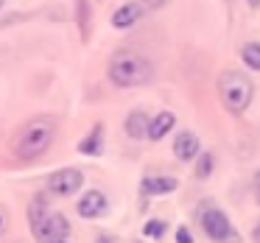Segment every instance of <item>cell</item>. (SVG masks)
I'll list each match as a JSON object with an SVG mask.
<instances>
[{"label": "cell", "instance_id": "7402d4cb", "mask_svg": "<svg viewBox=\"0 0 260 243\" xmlns=\"http://www.w3.org/2000/svg\"><path fill=\"white\" fill-rule=\"evenodd\" d=\"M146 3H151V6H159V3H165V0H146Z\"/></svg>", "mask_w": 260, "mask_h": 243}, {"label": "cell", "instance_id": "5bb4252c", "mask_svg": "<svg viewBox=\"0 0 260 243\" xmlns=\"http://www.w3.org/2000/svg\"><path fill=\"white\" fill-rule=\"evenodd\" d=\"M241 59L246 62L249 70L260 73V42H246V45L241 48Z\"/></svg>", "mask_w": 260, "mask_h": 243}, {"label": "cell", "instance_id": "2e32d148", "mask_svg": "<svg viewBox=\"0 0 260 243\" xmlns=\"http://www.w3.org/2000/svg\"><path fill=\"white\" fill-rule=\"evenodd\" d=\"M213 168H215V157H213V154H199V157H196V179H207V176L210 173H213Z\"/></svg>", "mask_w": 260, "mask_h": 243}, {"label": "cell", "instance_id": "e0dca14e", "mask_svg": "<svg viewBox=\"0 0 260 243\" xmlns=\"http://www.w3.org/2000/svg\"><path fill=\"white\" fill-rule=\"evenodd\" d=\"M176 243H196L187 226H179V229H176Z\"/></svg>", "mask_w": 260, "mask_h": 243}, {"label": "cell", "instance_id": "9a60e30c", "mask_svg": "<svg viewBox=\"0 0 260 243\" xmlns=\"http://www.w3.org/2000/svg\"><path fill=\"white\" fill-rule=\"evenodd\" d=\"M165 232H168V221H162V218H151V221H146V226H143V235L151 237V240H162Z\"/></svg>", "mask_w": 260, "mask_h": 243}, {"label": "cell", "instance_id": "cb8c5ba5", "mask_svg": "<svg viewBox=\"0 0 260 243\" xmlns=\"http://www.w3.org/2000/svg\"><path fill=\"white\" fill-rule=\"evenodd\" d=\"M51 243H68V240H51Z\"/></svg>", "mask_w": 260, "mask_h": 243}, {"label": "cell", "instance_id": "603a6c76", "mask_svg": "<svg viewBox=\"0 0 260 243\" xmlns=\"http://www.w3.org/2000/svg\"><path fill=\"white\" fill-rule=\"evenodd\" d=\"M249 3H252V6H260V0H249Z\"/></svg>", "mask_w": 260, "mask_h": 243}, {"label": "cell", "instance_id": "4fadbf2b", "mask_svg": "<svg viewBox=\"0 0 260 243\" xmlns=\"http://www.w3.org/2000/svg\"><path fill=\"white\" fill-rule=\"evenodd\" d=\"M123 129L132 140H143V137H146V129H148V115L143 112V109H132V112L126 115Z\"/></svg>", "mask_w": 260, "mask_h": 243}, {"label": "cell", "instance_id": "ba28073f", "mask_svg": "<svg viewBox=\"0 0 260 243\" xmlns=\"http://www.w3.org/2000/svg\"><path fill=\"white\" fill-rule=\"evenodd\" d=\"M174 154H176V159H182V162L196 159L199 154H202V140H199L196 131H190V129L179 131V134L174 137Z\"/></svg>", "mask_w": 260, "mask_h": 243}, {"label": "cell", "instance_id": "44dd1931", "mask_svg": "<svg viewBox=\"0 0 260 243\" xmlns=\"http://www.w3.org/2000/svg\"><path fill=\"white\" fill-rule=\"evenodd\" d=\"M98 243H112V237H109V235H101V240H98Z\"/></svg>", "mask_w": 260, "mask_h": 243}, {"label": "cell", "instance_id": "52a82bcc", "mask_svg": "<svg viewBox=\"0 0 260 243\" xmlns=\"http://www.w3.org/2000/svg\"><path fill=\"white\" fill-rule=\"evenodd\" d=\"M109 201L107 196H104L101 190H87L84 196L79 198V204H76V213H79V218H101L104 213H107Z\"/></svg>", "mask_w": 260, "mask_h": 243}, {"label": "cell", "instance_id": "7a4b0ae2", "mask_svg": "<svg viewBox=\"0 0 260 243\" xmlns=\"http://www.w3.org/2000/svg\"><path fill=\"white\" fill-rule=\"evenodd\" d=\"M218 98H221V103H224L226 112H232V115L246 112L249 103H252V98H254L252 79H246L241 70H226V73H221Z\"/></svg>", "mask_w": 260, "mask_h": 243}, {"label": "cell", "instance_id": "30bf717a", "mask_svg": "<svg viewBox=\"0 0 260 243\" xmlns=\"http://www.w3.org/2000/svg\"><path fill=\"white\" fill-rule=\"evenodd\" d=\"M176 187H179V182L174 176H146L140 182V193H146V196H168Z\"/></svg>", "mask_w": 260, "mask_h": 243}, {"label": "cell", "instance_id": "6da1fadb", "mask_svg": "<svg viewBox=\"0 0 260 243\" xmlns=\"http://www.w3.org/2000/svg\"><path fill=\"white\" fill-rule=\"evenodd\" d=\"M53 140H56V120L42 115V118H34L20 131L17 143H14V154L20 159H37L53 146Z\"/></svg>", "mask_w": 260, "mask_h": 243}, {"label": "cell", "instance_id": "8fae6325", "mask_svg": "<svg viewBox=\"0 0 260 243\" xmlns=\"http://www.w3.org/2000/svg\"><path fill=\"white\" fill-rule=\"evenodd\" d=\"M79 154H84V157H101L104 154V123H95L90 134L81 137Z\"/></svg>", "mask_w": 260, "mask_h": 243}, {"label": "cell", "instance_id": "ffe728a7", "mask_svg": "<svg viewBox=\"0 0 260 243\" xmlns=\"http://www.w3.org/2000/svg\"><path fill=\"white\" fill-rule=\"evenodd\" d=\"M252 243H260V224L252 229Z\"/></svg>", "mask_w": 260, "mask_h": 243}, {"label": "cell", "instance_id": "5b68a950", "mask_svg": "<svg viewBox=\"0 0 260 243\" xmlns=\"http://www.w3.org/2000/svg\"><path fill=\"white\" fill-rule=\"evenodd\" d=\"M202 229L207 232V237L213 243H238V232L232 229L230 218L221 213L218 207H207L202 213Z\"/></svg>", "mask_w": 260, "mask_h": 243}, {"label": "cell", "instance_id": "9c48e42d", "mask_svg": "<svg viewBox=\"0 0 260 243\" xmlns=\"http://www.w3.org/2000/svg\"><path fill=\"white\" fill-rule=\"evenodd\" d=\"M174 126H176V115L165 109V112H159V115H154V118H148L146 137H148V140H154V143H159L165 134H171V131H174Z\"/></svg>", "mask_w": 260, "mask_h": 243}, {"label": "cell", "instance_id": "ac0fdd59", "mask_svg": "<svg viewBox=\"0 0 260 243\" xmlns=\"http://www.w3.org/2000/svg\"><path fill=\"white\" fill-rule=\"evenodd\" d=\"M252 196H254V201L260 204V170L252 176Z\"/></svg>", "mask_w": 260, "mask_h": 243}, {"label": "cell", "instance_id": "7c38bea8", "mask_svg": "<svg viewBox=\"0 0 260 243\" xmlns=\"http://www.w3.org/2000/svg\"><path fill=\"white\" fill-rule=\"evenodd\" d=\"M140 17H143V6H140V3H123V6L112 14V25H115V28H132Z\"/></svg>", "mask_w": 260, "mask_h": 243}, {"label": "cell", "instance_id": "277c9868", "mask_svg": "<svg viewBox=\"0 0 260 243\" xmlns=\"http://www.w3.org/2000/svg\"><path fill=\"white\" fill-rule=\"evenodd\" d=\"M31 226H34L37 240H42V243L64 240V237L70 235V224H68V218H64L62 213H53V210H45V213H40L34 221H31Z\"/></svg>", "mask_w": 260, "mask_h": 243}, {"label": "cell", "instance_id": "d4e9b609", "mask_svg": "<svg viewBox=\"0 0 260 243\" xmlns=\"http://www.w3.org/2000/svg\"><path fill=\"white\" fill-rule=\"evenodd\" d=\"M3 3H6V0H0V9H3Z\"/></svg>", "mask_w": 260, "mask_h": 243}, {"label": "cell", "instance_id": "8992f818", "mask_svg": "<svg viewBox=\"0 0 260 243\" xmlns=\"http://www.w3.org/2000/svg\"><path fill=\"white\" fill-rule=\"evenodd\" d=\"M81 185H84V173L79 168H62L48 176V193H53L59 198H68L73 193H79Z\"/></svg>", "mask_w": 260, "mask_h": 243}, {"label": "cell", "instance_id": "d6986e66", "mask_svg": "<svg viewBox=\"0 0 260 243\" xmlns=\"http://www.w3.org/2000/svg\"><path fill=\"white\" fill-rule=\"evenodd\" d=\"M6 226H9V210L3 207V204H0V235L6 232Z\"/></svg>", "mask_w": 260, "mask_h": 243}, {"label": "cell", "instance_id": "3957f363", "mask_svg": "<svg viewBox=\"0 0 260 243\" xmlns=\"http://www.w3.org/2000/svg\"><path fill=\"white\" fill-rule=\"evenodd\" d=\"M151 79V62L140 53H118L109 62V81L115 87H140Z\"/></svg>", "mask_w": 260, "mask_h": 243}]
</instances>
